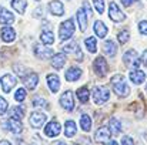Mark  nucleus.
<instances>
[{"instance_id":"f257e3e1","label":"nucleus","mask_w":147,"mask_h":145,"mask_svg":"<svg viewBox=\"0 0 147 145\" xmlns=\"http://www.w3.org/2000/svg\"><path fill=\"white\" fill-rule=\"evenodd\" d=\"M111 86H113V91L119 97H127L130 93V87L127 86L124 77L120 74L111 77Z\"/></svg>"},{"instance_id":"f03ea898","label":"nucleus","mask_w":147,"mask_h":145,"mask_svg":"<svg viewBox=\"0 0 147 145\" xmlns=\"http://www.w3.org/2000/svg\"><path fill=\"white\" fill-rule=\"evenodd\" d=\"M73 33H74V21L71 19L64 20L59 27V39L61 41H64V40L70 39L73 36Z\"/></svg>"},{"instance_id":"7ed1b4c3","label":"nucleus","mask_w":147,"mask_h":145,"mask_svg":"<svg viewBox=\"0 0 147 145\" xmlns=\"http://www.w3.org/2000/svg\"><path fill=\"white\" fill-rule=\"evenodd\" d=\"M123 61L127 67L130 68H134V70H139L140 67V60H139V54L134 51V50H129L124 53L123 55Z\"/></svg>"},{"instance_id":"20e7f679","label":"nucleus","mask_w":147,"mask_h":145,"mask_svg":"<svg viewBox=\"0 0 147 145\" xmlns=\"http://www.w3.org/2000/svg\"><path fill=\"white\" fill-rule=\"evenodd\" d=\"M109 16H110V19H111L114 23H121V21L126 20V14L119 9V6H117L114 1L110 3V7H109Z\"/></svg>"},{"instance_id":"39448f33","label":"nucleus","mask_w":147,"mask_h":145,"mask_svg":"<svg viewBox=\"0 0 147 145\" xmlns=\"http://www.w3.org/2000/svg\"><path fill=\"white\" fill-rule=\"evenodd\" d=\"M109 97H110V93H109V90L106 87H96L93 90V100L98 105L104 104L109 100Z\"/></svg>"},{"instance_id":"423d86ee","label":"nucleus","mask_w":147,"mask_h":145,"mask_svg":"<svg viewBox=\"0 0 147 145\" xmlns=\"http://www.w3.org/2000/svg\"><path fill=\"white\" fill-rule=\"evenodd\" d=\"M34 54L40 60H47L50 57H53V50L49 48L46 44H43V43H39V44L34 46Z\"/></svg>"},{"instance_id":"0eeeda50","label":"nucleus","mask_w":147,"mask_h":145,"mask_svg":"<svg viewBox=\"0 0 147 145\" xmlns=\"http://www.w3.org/2000/svg\"><path fill=\"white\" fill-rule=\"evenodd\" d=\"M60 105L66 110V111H71L74 108V98H73V93L70 90L64 91L61 97H60Z\"/></svg>"},{"instance_id":"6e6552de","label":"nucleus","mask_w":147,"mask_h":145,"mask_svg":"<svg viewBox=\"0 0 147 145\" xmlns=\"http://www.w3.org/2000/svg\"><path fill=\"white\" fill-rule=\"evenodd\" d=\"M47 117L45 112H40V111H34L32 115H30V125L33 128H42L46 122Z\"/></svg>"},{"instance_id":"1a4fd4ad","label":"nucleus","mask_w":147,"mask_h":145,"mask_svg":"<svg viewBox=\"0 0 147 145\" xmlns=\"http://www.w3.org/2000/svg\"><path fill=\"white\" fill-rule=\"evenodd\" d=\"M60 131H61V125H60V122H57V121H50L49 124L45 127V134H46V137H49V138L57 137V135L60 134Z\"/></svg>"},{"instance_id":"9d476101","label":"nucleus","mask_w":147,"mask_h":145,"mask_svg":"<svg viewBox=\"0 0 147 145\" xmlns=\"http://www.w3.org/2000/svg\"><path fill=\"white\" fill-rule=\"evenodd\" d=\"M93 68L96 71L98 77H103L107 73V61L104 60V57H97L93 63Z\"/></svg>"},{"instance_id":"9b49d317","label":"nucleus","mask_w":147,"mask_h":145,"mask_svg":"<svg viewBox=\"0 0 147 145\" xmlns=\"http://www.w3.org/2000/svg\"><path fill=\"white\" fill-rule=\"evenodd\" d=\"M0 83H1V88H3V91H4V93H10V90L16 86L17 80H16V77H13V76H10V74H6V76L1 77Z\"/></svg>"},{"instance_id":"f8f14e48","label":"nucleus","mask_w":147,"mask_h":145,"mask_svg":"<svg viewBox=\"0 0 147 145\" xmlns=\"http://www.w3.org/2000/svg\"><path fill=\"white\" fill-rule=\"evenodd\" d=\"M110 135H111V132H110L109 128L100 127L97 131H96V134H94V140H96V142H98V144H104V142H107L110 140Z\"/></svg>"},{"instance_id":"ddd939ff","label":"nucleus","mask_w":147,"mask_h":145,"mask_svg":"<svg viewBox=\"0 0 147 145\" xmlns=\"http://www.w3.org/2000/svg\"><path fill=\"white\" fill-rule=\"evenodd\" d=\"M0 37H1V40H3L4 43H11V41L16 39V31H14L11 27L6 26V27H3V29L0 30Z\"/></svg>"},{"instance_id":"4468645a","label":"nucleus","mask_w":147,"mask_h":145,"mask_svg":"<svg viewBox=\"0 0 147 145\" xmlns=\"http://www.w3.org/2000/svg\"><path fill=\"white\" fill-rule=\"evenodd\" d=\"M49 11L53 16H63L64 14V6L59 0H53L49 4Z\"/></svg>"},{"instance_id":"2eb2a0df","label":"nucleus","mask_w":147,"mask_h":145,"mask_svg":"<svg viewBox=\"0 0 147 145\" xmlns=\"http://www.w3.org/2000/svg\"><path fill=\"white\" fill-rule=\"evenodd\" d=\"M6 128L9 131H11L13 134H22L23 131V125L19 120H13V118H9V121L6 122Z\"/></svg>"},{"instance_id":"dca6fc26","label":"nucleus","mask_w":147,"mask_h":145,"mask_svg":"<svg viewBox=\"0 0 147 145\" xmlns=\"http://www.w3.org/2000/svg\"><path fill=\"white\" fill-rule=\"evenodd\" d=\"M14 21V16L11 11H9L7 9L0 6V24H11Z\"/></svg>"},{"instance_id":"f3484780","label":"nucleus","mask_w":147,"mask_h":145,"mask_svg":"<svg viewBox=\"0 0 147 145\" xmlns=\"http://www.w3.org/2000/svg\"><path fill=\"white\" fill-rule=\"evenodd\" d=\"M63 50H64L67 54H77V55H76V58H77V60L83 58V53L80 51V47H79V44H77L76 41H71L70 44L64 46V47H63Z\"/></svg>"},{"instance_id":"a211bd4d","label":"nucleus","mask_w":147,"mask_h":145,"mask_svg":"<svg viewBox=\"0 0 147 145\" xmlns=\"http://www.w3.org/2000/svg\"><path fill=\"white\" fill-rule=\"evenodd\" d=\"M23 83H24L26 88H29V90H34L36 86H37V83H39V77H37V74H33V73H32V74L23 77Z\"/></svg>"},{"instance_id":"6ab92c4d","label":"nucleus","mask_w":147,"mask_h":145,"mask_svg":"<svg viewBox=\"0 0 147 145\" xmlns=\"http://www.w3.org/2000/svg\"><path fill=\"white\" fill-rule=\"evenodd\" d=\"M64 64H66V55L64 54L59 53V54H54L51 57V65H53V68L60 70V68H63Z\"/></svg>"},{"instance_id":"aec40b11","label":"nucleus","mask_w":147,"mask_h":145,"mask_svg":"<svg viewBox=\"0 0 147 145\" xmlns=\"http://www.w3.org/2000/svg\"><path fill=\"white\" fill-rule=\"evenodd\" d=\"M82 77V70L79 67H70L66 71V80L67 81H77Z\"/></svg>"},{"instance_id":"412c9836","label":"nucleus","mask_w":147,"mask_h":145,"mask_svg":"<svg viewBox=\"0 0 147 145\" xmlns=\"http://www.w3.org/2000/svg\"><path fill=\"white\" fill-rule=\"evenodd\" d=\"M130 80H131V83L140 86L142 83H144V80H146V74H144L142 70H133V71L130 73Z\"/></svg>"},{"instance_id":"4be33fe9","label":"nucleus","mask_w":147,"mask_h":145,"mask_svg":"<svg viewBox=\"0 0 147 145\" xmlns=\"http://www.w3.org/2000/svg\"><path fill=\"white\" fill-rule=\"evenodd\" d=\"M46 80H47V84H49V88L51 90V93H57V90H59V87H60V80H59V77H57L56 74H49V76L46 77Z\"/></svg>"},{"instance_id":"5701e85b","label":"nucleus","mask_w":147,"mask_h":145,"mask_svg":"<svg viewBox=\"0 0 147 145\" xmlns=\"http://www.w3.org/2000/svg\"><path fill=\"white\" fill-rule=\"evenodd\" d=\"M77 21H79L80 30L82 31H86V29H87V16H86L84 9H79L77 10Z\"/></svg>"},{"instance_id":"b1692460","label":"nucleus","mask_w":147,"mask_h":145,"mask_svg":"<svg viewBox=\"0 0 147 145\" xmlns=\"http://www.w3.org/2000/svg\"><path fill=\"white\" fill-rule=\"evenodd\" d=\"M103 51H104L107 55L114 57L116 53H117V46H116V43H114L113 40H107V41L103 44Z\"/></svg>"},{"instance_id":"393cba45","label":"nucleus","mask_w":147,"mask_h":145,"mask_svg":"<svg viewBox=\"0 0 147 145\" xmlns=\"http://www.w3.org/2000/svg\"><path fill=\"white\" fill-rule=\"evenodd\" d=\"M94 33H96V36L100 37V39H104V37L107 36V27H106V24H104L103 21L97 20V21L94 23Z\"/></svg>"},{"instance_id":"a878e982","label":"nucleus","mask_w":147,"mask_h":145,"mask_svg":"<svg viewBox=\"0 0 147 145\" xmlns=\"http://www.w3.org/2000/svg\"><path fill=\"white\" fill-rule=\"evenodd\" d=\"M11 7L17 11V13H20V14H24V11H26V7H27V3H26V0H11Z\"/></svg>"},{"instance_id":"bb28decb","label":"nucleus","mask_w":147,"mask_h":145,"mask_svg":"<svg viewBox=\"0 0 147 145\" xmlns=\"http://www.w3.org/2000/svg\"><path fill=\"white\" fill-rule=\"evenodd\" d=\"M64 135L67 137V138H71V137H74L76 135V124H74V121H67L66 122V127H64Z\"/></svg>"},{"instance_id":"cd10ccee","label":"nucleus","mask_w":147,"mask_h":145,"mask_svg":"<svg viewBox=\"0 0 147 145\" xmlns=\"http://www.w3.org/2000/svg\"><path fill=\"white\" fill-rule=\"evenodd\" d=\"M80 127H82V130L83 131H90V128H92V120H90V117L87 115V114H83L82 117H80Z\"/></svg>"},{"instance_id":"c85d7f7f","label":"nucleus","mask_w":147,"mask_h":145,"mask_svg":"<svg viewBox=\"0 0 147 145\" xmlns=\"http://www.w3.org/2000/svg\"><path fill=\"white\" fill-rule=\"evenodd\" d=\"M89 97H90V91L86 88V87H80L77 90V98L80 100V102H87L89 101Z\"/></svg>"},{"instance_id":"c756f323","label":"nucleus","mask_w":147,"mask_h":145,"mask_svg":"<svg viewBox=\"0 0 147 145\" xmlns=\"http://www.w3.org/2000/svg\"><path fill=\"white\" fill-rule=\"evenodd\" d=\"M23 117H24V110H23L22 107H13V108H11V111H10V118L20 121Z\"/></svg>"},{"instance_id":"7c9ffc66","label":"nucleus","mask_w":147,"mask_h":145,"mask_svg":"<svg viewBox=\"0 0 147 145\" xmlns=\"http://www.w3.org/2000/svg\"><path fill=\"white\" fill-rule=\"evenodd\" d=\"M40 40H42V43L43 44H53L54 43V36H53V33L51 31H43L42 34H40Z\"/></svg>"},{"instance_id":"2f4dec72","label":"nucleus","mask_w":147,"mask_h":145,"mask_svg":"<svg viewBox=\"0 0 147 145\" xmlns=\"http://www.w3.org/2000/svg\"><path fill=\"white\" fill-rule=\"evenodd\" d=\"M86 47L90 53H96L97 51V41L94 37H87L86 39Z\"/></svg>"},{"instance_id":"473e14b6","label":"nucleus","mask_w":147,"mask_h":145,"mask_svg":"<svg viewBox=\"0 0 147 145\" xmlns=\"http://www.w3.org/2000/svg\"><path fill=\"white\" fill-rule=\"evenodd\" d=\"M120 131H121L120 122H119L116 118H111V120H110V132H111V134H120Z\"/></svg>"},{"instance_id":"72a5a7b5","label":"nucleus","mask_w":147,"mask_h":145,"mask_svg":"<svg viewBox=\"0 0 147 145\" xmlns=\"http://www.w3.org/2000/svg\"><path fill=\"white\" fill-rule=\"evenodd\" d=\"M117 39H119V43L120 44H126L130 39V33L127 30H121L119 34H117Z\"/></svg>"},{"instance_id":"f704fd0d","label":"nucleus","mask_w":147,"mask_h":145,"mask_svg":"<svg viewBox=\"0 0 147 145\" xmlns=\"http://www.w3.org/2000/svg\"><path fill=\"white\" fill-rule=\"evenodd\" d=\"M14 98H16V101H19V102L24 101V98H26V91H24V88H19V90L16 91V94H14Z\"/></svg>"},{"instance_id":"c9c22d12","label":"nucleus","mask_w":147,"mask_h":145,"mask_svg":"<svg viewBox=\"0 0 147 145\" xmlns=\"http://www.w3.org/2000/svg\"><path fill=\"white\" fill-rule=\"evenodd\" d=\"M93 4L97 10V13H104V0H93Z\"/></svg>"},{"instance_id":"e433bc0d","label":"nucleus","mask_w":147,"mask_h":145,"mask_svg":"<svg viewBox=\"0 0 147 145\" xmlns=\"http://www.w3.org/2000/svg\"><path fill=\"white\" fill-rule=\"evenodd\" d=\"M7 107H9V104H7L6 98L0 97V115H4V114H6V111H7Z\"/></svg>"},{"instance_id":"4c0bfd02","label":"nucleus","mask_w":147,"mask_h":145,"mask_svg":"<svg viewBox=\"0 0 147 145\" xmlns=\"http://www.w3.org/2000/svg\"><path fill=\"white\" fill-rule=\"evenodd\" d=\"M46 100L45 98H42V97H36L34 100H33V105L34 107H46Z\"/></svg>"},{"instance_id":"58836bf2","label":"nucleus","mask_w":147,"mask_h":145,"mask_svg":"<svg viewBox=\"0 0 147 145\" xmlns=\"http://www.w3.org/2000/svg\"><path fill=\"white\" fill-rule=\"evenodd\" d=\"M139 31H140L142 34L147 36V20H143V21L139 23Z\"/></svg>"},{"instance_id":"ea45409f","label":"nucleus","mask_w":147,"mask_h":145,"mask_svg":"<svg viewBox=\"0 0 147 145\" xmlns=\"http://www.w3.org/2000/svg\"><path fill=\"white\" fill-rule=\"evenodd\" d=\"M121 145H134V142H133V140L130 138V137H123V140H121Z\"/></svg>"},{"instance_id":"a19ab883","label":"nucleus","mask_w":147,"mask_h":145,"mask_svg":"<svg viewBox=\"0 0 147 145\" xmlns=\"http://www.w3.org/2000/svg\"><path fill=\"white\" fill-rule=\"evenodd\" d=\"M136 1H139V0H121V3H123V6H126V7H129V6H131L133 3H136Z\"/></svg>"},{"instance_id":"79ce46f5","label":"nucleus","mask_w":147,"mask_h":145,"mask_svg":"<svg viewBox=\"0 0 147 145\" xmlns=\"http://www.w3.org/2000/svg\"><path fill=\"white\" fill-rule=\"evenodd\" d=\"M84 10L87 11V16H92V9H90V6H89L87 1H84Z\"/></svg>"},{"instance_id":"37998d69","label":"nucleus","mask_w":147,"mask_h":145,"mask_svg":"<svg viewBox=\"0 0 147 145\" xmlns=\"http://www.w3.org/2000/svg\"><path fill=\"white\" fill-rule=\"evenodd\" d=\"M142 61H143V64L147 67V50L143 53V55H142Z\"/></svg>"},{"instance_id":"c03bdc74","label":"nucleus","mask_w":147,"mask_h":145,"mask_svg":"<svg viewBox=\"0 0 147 145\" xmlns=\"http://www.w3.org/2000/svg\"><path fill=\"white\" fill-rule=\"evenodd\" d=\"M0 145H11L9 141H6V140H3V141H0Z\"/></svg>"},{"instance_id":"a18cd8bd","label":"nucleus","mask_w":147,"mask_h":145,"mask_svg":"<svg viewBox=\"0 0 147 145\" xmlns=\"http://www.w3.org/2000/svg\"><path fill=\"white\" fill-rule=\"evenodd\" d=\"M109 145H119V144H117V141H110V144Z\"/></svg>"},{"instance_id":"49530a36","label":"nucleus","mask_w":147,"mask_h":145,"mask_svg":"<svg viewBox=\"0 0 147 145\" xmlns=\"http://www.w3.org/2000/svg\"><path fill=\"white\" fill-rule=\"evenodd\" d=\"M54 145H66V144H64V142H61V141H59V142H56Z\"/></svg>"},{"instance_id":"de8ad7c7","label":"nucleus","mask_w":147,"mask_h":145,"mask_svg":"<svg viewBox=\"0 0 147 145\" xmlns=\"http://www.w3.org/2000/svg\"><path fill=\"white\" fill-rule=\"evenodd\" d=\"M36 1H40V0H36Z\"/></svg>"},{"instance_id":"09e8293b","label":"nucleus","mask_w":147,"mask_h":145,"mask_svg":"<svg viewBox=\"0 0 147 145\" xmlns=\"http://www.w3.org/2000/svg\"><path fill=\"white\" fill-rule=\"evenodd\" d=\"M146 88H147V86H146Z\"/></svg>"}]
</instances>
